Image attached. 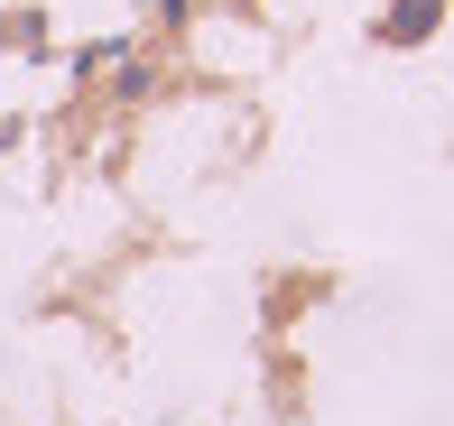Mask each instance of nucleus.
<instances>
[{"label": "nucleus", "mask_w": 454, "mask_h": 426, "mask_svg": "<svg viewBox=\"0 0 454 426\" xmlns=\"http://www.w3.org/2000/svg\"><path fill=\"white\" fill-rule=\"evenodd\" d=\"M427 19H436V0H399V10H389V37L408 47V37H427Z\"/></svg>", "instance_id": "nucleus-1"}]
</instances>
